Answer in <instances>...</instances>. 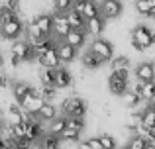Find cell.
Segmentation results:
<instances>
[{
    "label": "cell",
    "instance_id": "obj_35",
    "mask_svg": "<svg viewBox=\"0 0 155 149\" xmlns=\"http://www.w3.org/2000/svg\"><path fill=\"white\" fill-rule=\"evenodd\" d=\"M65 128H71V130H79V131H83V128H84V120H79V118H65Z\"/></svg>",
    "mask_w": 155,
    "mask_h": 149
},
{
    "label": "cell",
    "instance_id": "obj_17",
    "mask_svg": "<svg viewBox=\"0 0 155 149\" xmlns=\"http://www.w3.org/2000/svg\"><path fill=\"white\" fill-rule=\"evenodd\" d=\"M57 114H59V108H57V106H55L53 102H45V104L41 106V110H39L38 118L41 120L43 124H45V122H47V124H51V122H53L55 118H59Z\"/></svg>",
    "mask_w": 155,
    "mask_h": 149
},
{
    "label": "cell",
    "instance_id": "obj_52",
    "mask_svg": "<svg viewBox=\"0 0 155 149\" xmlns=\"http://www.w3.org/2000/svg\"><path fill=\"white\" fill-rule=\"evenodd\" d=\"M153 83H155V79H153Z\"/></svg>",
    "mask_w": 155,
    "mask_h": 149
},
{
    "label": "cell",
    "instance_id": "obj_8",
    "mask_svg": "<svg viewBox=\"0 0 155 149\" xmlns=\"http://www.w3.org/2000/svg\"><path fill=\"white\" fill-rule=\"evenodd\" d=\"M100 16L104 20H114L122 14V0H102L98 4Z\"/></svg>",
    "mask_w": 155,
    "mask_h": 149
},
{
    "label": "cell",
    "instance_id": "obj_29",
    "mask_svg": "<svg viewBox=\"0 0 155 149\" xmlns=\"http://www.w3.org/2000/svg\"><path fill=\"white\" fill-rule=\"evenodd\" d=\"M39 96H41L43 102H53L57 96V88L55 86H41L39 88Z\"/></svg>",
    "mask_w": 155,
    "mask_h": 149
},
{
    "label": "cell",
    "instance_id": "obj_40",
    "mask_svg": "<svg viewBox=\"0 0 155 149\" xmlns=\"http://www.w3.org/2000/svg\"><path fill=\"white\" fill-rule=\"evenodd\" d=\"M22 63H24V61H22L20 57H18V55L10 53V65H12V67H18V65H22Z\"/></svg>",
    "mask_w": 155,
    "mask_h": 149
},
{
    "label": "cell",
    "instance_id": "obj_20",
    "mask_svg": "<svg viewBox=\"0 0 155 149\" xmlns=\"http://www.w3.org/2000/svg\"><path fill=\"white\" fill-rule=\"evenodd\" d=\"M84 30H87V34H91V35L102 34V30H104V18H102V16H96V18L87 20V24H84Z\"/></svg>",
    "mask_w": 155,
    "mask_h": 149
},
{
    "label": "cell",
    "instance_id": "obj_44",
    "mask_svg": "<svg viewBox=\"0 0 155 149\" xmlns=\"http://www.w3.org/2000/svg\"><path fill=\"white\" fill-rule=\"evenodd\" d=\"M4 124H6V122H2V118H0V134H2V128H4Z\"/></svg>",
    "mask_w": 155,
    "mask_h": 149
},
{
    "label": "cell",
    "instance_id": "obj_15",
    "mask_svg": "<svg viewBox=\"0 0 155 149\" xmlns=\"http://www.w3.org/2000/svg\"><path fill=\"white\" fill-rule=\"evenodd\" d=\"M87 30L84 28H81V30H71L69 31V35L65 37V41L69 43V45H73L75 49H79V47L84 45V41H87Z\"/></svg>",
    "mask_w": 155,
    "mask_h": 149
},
{
    "label": "cell",
    "instance_id": "obj_5",
    "mask_svg": "<svg viewBox=\"0 0 155 149\" xmlns=\"http://www.w3.org/2000/svg\"><path fill=\"white\" fill-rule=\"evenodd\" d=\"M26 34V26H24V22L20 18H14L12 22H6L2 24V28H0V35H2L4 39H20L22 35Z\"/></svg>",
    "mask_w": 155,
    "mask_h": 149
},
{
    "label": "cell",
    "instance_id": "obj_2",
    "mask_svg": "<svg viewBox=\"0 0 155 149\" xmlns=\"http://www.w3.org/2000/svg\"><path fill=\"white\" fill-rule=\"evenodd\" d=\"M61 110H63L65 118H79L84 120V114H87V102L79 96H69L61 102Z\"/></svg>",
    "mask_w": 155,
    "mask_h": 149
},
{
    "label": "cell",
    "instance_id": "obj_25",
    "mask_svg": "<svg viewBox=\"0 0 155 149\" xmlns=\"http://www.w3.org/2000/svg\"><path fill=\"white\" fill-rule=\"evenodd\" d=\"M141 126L149 128V130H155V108H145L143 116H141Z\"/></svg>",
    "mask_w": 155,
    "mask_h": 149
},
{
    "label": "cell",
    "instance_id": "obj_45",
    "mask_svg": "<svg viewBox=\"0 0 155 149\" xmlns=\"http://www.w3.org/2000/svg\"><path fill=\"white\" fill-rule=\"evenodd\" d=\"M145 149H155V143H147V147Z\"/></svg>",
    "mask_w": 155,
    "mask_h": 149
},
{
    "label": "cell",
    "instance_id": "obj_48",
    "mask_svg": "<svg viewBox=\"0 0 155 149\" xmlns=\"http://www.w3.org/2000/svg\"><path fill=\"white\" fill-rule=\"evenodd\" d=\"M151 20H153V22H155V10L151 12Z\"/></svg>",
    "mask_w": 155,
    "mask_h": 149
},
{
    "label": "cell",
    "instance_id": "obj_18",
    "mask_svg": "<svg viewBox=\"0 0 155 149\" xmlns=\"http://www.w3.org/2000/svg\"><path fill=\"white\" fill-rule=\"evenodd\" d=\"M81 61H83V65L87 67V69H98V67H102L104 65V59L102 57H98V55L94 53L92 49H87L83 53V57H81Z\"/></svg>",
    "mask_w": 155,
    "mask_h": 149
},
{
    "label": "cell",
    "instance_id": "obj_34",
    "mask_svg": "<svg viewBox=\"0 0 155 149\" xmlns=\"http://www.w3.org/2000/svg\"><path fill=\"white\" fill-rule=\"evenodd\" d=\"M136 135H141L147 143H155V130H149V128H143V126H137V131Z\"/></svg>",
    "mask_w": 155,
    "mask_h": 149
},
{
    "label": "cell",
    "instance_id": "obj_38",
    "mask_svg": "<svg viewBox=\"0 0 155 149\" xmlns=\"http://www.w3.org/2000/svg\"><path fill=\"white\" fill-rule=\"evenodd\" d=\"M0 14H2V22L6 24V22H12L14 18H18V16L14 14V12H10L6 6H0Z\"/></svg>",
    "mask_w": 155,
    "mask_h": 149
},
{
    "label": "cell",
    "instance_id": "obj_49",
    "mask_svg": "<svg viewBox=\"0 0 155 149\" xmlns=\"http://www.w3.org/2000/svg\"><path fill=\"white\" fill-rule=\"evenodd\" d=\"M2 24H4V22H2V14H0V28H2Z\"/></svg>",
    "mask_w": 155,
    "mask_h": 149
},
{
    "label": "cell",
    "instance_id": "obj_16",
    "mask_svg": "<svg viewBox=\"0 0 155 149\" xmlns=\"http://www.w3.org/2000/svg\"><path fill=\"white\" fill-rule=\"evenodd\" d=\"M57 53H59V59H61V63H71V61H75V57H77V49L73 45H69L67 41H59V45H57Z\"/></svg>",
    "mask_w": 155,
    "mask_h": 149
},
{
    "label": "cell",
    "instance_id": "obj_47",
    "mask_svg": "<svg viewBox=\"0 0 155 149\" xmlns=\"http://www.w3.org/2000/svg\"><path fill=\"white\" fill-rule=\"evenodd\" d=\"M4 65V57H2V53H0V67Z\"/></svg>",
    "mask_w": 155,
    "mask_h": 149
},
{
    "label": "cell",
    "instance_id": "obj_24",
    "mask_svg": "<svg viewBox=\"0 0 155 149\" xmlns=\"http://www.w3.org/2000/svg\"><path fill=\"white\" fill-rule=\"evenodd\" d=\"M110 65H112V71H130V57L118 55L110 61Z\"/></svg>",
    "mask_w": 155,
    "mask_h": 149
},
{
    "label": "cell",
    "instance_id": "obj_1",
    "mask_svg": "<svg viewBox=\"0 0 155 149\" xmlns=\"http://www.w3.org/2000/svg\"><path fill=\"white\" fill-rule=\"evenodd\" d=\"M108 88L114 96H124L130 90V71H112L108 76Z\"/></svg>",
    "mask_w": 155,
    "mask_h": 149
},
{
    "label": "cell",
    "instance_id": "obj_3",
    "mask_svg": "<svg viewBox=\"0 0 155 149\" xmlns=\"http://www.w3.org/2000/svg\"><path fill=\"white\" fill-rule=\"evenodd\" d=\"M153 31L147 26H136L132 30V45L136 51H143L149 49L153 45Z\"/></svg>",
    "mask_w": 155,
    "mask_h": 149
},
{
    "label": "cell",
    "instance_id": "obj_4",
    "mask_svg": "<svg viewBox=\"0 0 155 149\" xmlns=\"http://www.w3.org/2000/svg\"><path fill=\"white\" fill-rule=\"evenodd\" d=\"M69 31H71V26H69L67 14H63V12H55V14H53L51 35L57 39V41H65V37L69 35Z\"/></svg>",
    "mask_w": 155,
    "mask_h": 149
},
{
    "label": "cell",
    "instance_id": "obj_26",
    "mask_svg": "<svg viewBox=\"0 0 155 149\" xmlns=\"http://www.w3.org/2000/svg\"><path fill=\"white\" fill-rule=\"evenodd\" d=\"M141 100H153L155 98V83L153 80H149V83H143L141 84V92H140Z\"/></svg>",
    "mask_w": 155,
    "mask_h": 149
},
{
    "label": "cell",
    "instance_id": "obj_37",
    "mask_svg": "<svg viewBox=\"0 0 155 149\" xmlns=\"http://www.w3.org/2000/svg\"><path fill=\"white\" fill-rule=\"evenodd\" d=\"M4 6H6L10 12H14V14L18 16V14H20V8H22V0H6V4H4Z\"/></svg>",
    "mask_w": 155,
    "mask_h": 149
},
{
    "label": "cell",
    "instance_id": "obj_27",
    "mask_svg": "<svg viewBox=\"0 0 155 149\" xmlns=\"http://www.w3.org/2000/svg\"><path fill=\"white\" fill-rule=\"evenodd\" d=\"M124 104H126V108H137L141 104V96L136 94L134 90H128L124 94Z\"/></svg>",
    "mask_w": 155,
    "mask_h": 149
},
{
    "label": "cell",
    "instance_id": "obj_46",
    "mask_svg": "<svg viewBox=\"0 0 155 149\" xmlns=\"http://www.w3.org/2000/svg\"><path fill=\"white\" fill-rule=\"evenodd\" d=\"M147 2L151 4V8H153V10H155V0H147Z\"/></svg>",
    "mask_w": 155,
    "mask_h": 149
},
{
    "label": "cell",
    "instance_id": "obj_23",
    "mask_svg": "<svg viewBox=\"0 0 155 149\" xmlns=\"http://www.w3.org/2000/svg\"><path fill=\"white\" fill-rule=\"evenodd\" d=\"M39 83H41V86H55V71L53 69H39Z\"/></svg>",
    "mask_w": 155,
    "mask_h": 149
},
{
    "label": "cell",
    "instance_id": "obj_21",
    "mask_svg": "<svg viewBox=\"0 0 155 149\" xmlns=\"http://www.w3.org/2000/svg\"><path fill=\"white\" fill-rule=\"evenodd\" d=\"M67 20H69L71 30H81V28H84V24H87V20L83 18V14H79L77 10H69L67 12Z\"/></svg>",
    "mask_w": 155,
    "mask_h": 149
},
{
    "label": "cell",
    "instance_id": "obj_42",
    "mask_svg": "<svg viewBox=\"0 0 155 149\" xmlns=\"http://www.w3.org/2000/svg\"><path fill=\"white\" fill-rule=\"evenodd\" d=\"M77 149H91V145H88V139H84V141H79V147Z\"/></svg>",
    "mask_w": 155,
    "mask_h": 149
},
{
    "label": "cell",
    "instance_id": "obj_32",
    "mask_svg": "<svg viewBox=\"0 0 155 149\" xmlns=\"http://www.w3.org/2000/svg\"><path fill=\"white\" fill-rule=\"evenodd\" d=\"M136 10L140 12L141 16H147V18H151L153 8H151V4H149L147 0H136Z\"/></svg>",
    "mask_w": 155,
    "mask_h": 149
},
{
    "label": "cell",
    "instance_id": "obj_14",
    "mask_svg": "<svg viewBox=\"0 0 155 149\" xmlns=\"http://www.w3.org/2000/svg\"><path fill=\"white\" fill-rule=\"evenodd\" d=\"M73 84V75L69 69H65L63 65L59 69H55V88H69Z\"/></svg>",
    "mask_w": 155,
    "mask_h": 149
},
{
    "label": "cell",
    "instance_id": "obj_36",
    "mask_svg": "<svg viewBox=\"0 0 155 149\" xmlns=\"http://www.w3.org/2000/svg\"><path fill=\"white\" fill-rule=\"evenodd\" d=\"M100 143H102L104 149H116V138L110 134H102L100 135Z\"/></svg>",
    "mask_w": 155,
    "mask_h": 149
},
{
    "label": "cell",
    "instance_id": "obj_31",
    "mask_svg": "<svg viewBox=\"0 0 155 149\" xmlns=\"http://www.w3.org/2000/svg\"><path fill=\"white\" fill-rule=\"evenodd\" d=\"M73 4H75V0H53L55 12H63V14H67L69 10H73Z\"/></svg>",
    "mask_w": 155,
    "mask_h": 149
},
{
    "label": "cell",
    "instance_id": "obj_13",
    "mask_svg": "<svg viewBox=\"0 0 155 149\" xmlns=\"http://www.w3.org/2000/svg\"><path fill=\"white\" fill-rule=\"evenodd\" d=\"M31 24H35L43 35H51V30H53V14H47V12H45V14H38L34 20H31Z\"/></svg>",
    "mask_w": 155,
    "mask_h": 149
},
{
    "label": "cell",
    "instance_id": "obj_10",
    "mask_svg": "<svg viewBox=\"0 0 155 149\" xmlns=\"http://www.w3.org/2000/svg\"><path fill=\"white\" fill-rule=\"evenodd\" d=\"M38 63H39V67H43V69H59L63 63H61V59H59V53H57V47L55 49H49L47 53H43V55H39L38 57Z\"/></svg>",
    "mask_w": 155,
    "mask_h": 149
},
{
    "label": "cell",
    "instance_id": "obj_7",
    "mask_svg": "<svg viewBox=\"0 0 155 149\" xmlns=\"http://www.w3.org/2000/svg\"><path fill=\"white\" fill-rule=\"evenodd\" d=\"M88 49H92L98 57H102L104 61H112V59H114V47H112V43L106 41V39H102V37L92 39Z\"/></svg>",
    "mask_w": 155,
    "mask_h": 149
},
{
    "label": "cell",
    "instance_id": "obj_19",
    "mask_svg": "<svg viewBox=\"0 0 155 149\" xmlns=\"http://www.w3.org/2000/svg\"><path fill=\"white\" fill-rule=\"evenodd\" d=\"M30 92H31V86L28 83H14L12 84V96H14V100L18 104H22Z\"/></svg>",
    "mask_w": 155,
    "mask_h": 149
},
{
    "label": "cell",
    "instance_id": "obj_43",
    "mask_svg": "<svg viewBox=\"0 0 155 149\" xmlns=\"http://www.w3.org/2000/svg\"><path fill=\"white\" fill-rule=\"evenodd\" d=\"M149 108H155V98H153V100H149Z\"/></svg>",
    "mask_w": 155,
    "mask_h": 149
},
{
    "label": "cell",
    "instance_id": "obj_41",
    "mask_svg": "<svg viewBox=\"0 0 155 149\" xmlns=\"http://www.w3.org/2000/svg\"><path fill=\"white\" fill-rule=\"evenodd\" d=\"M10 86V79L8 75H0V88H8Z\"/></svg>",
    "mask_w": 155,
    "mask_h": 149
},
{
    "label": "cell",
    "instance_id": "obj_9",
    "mask_svg": "<svg viewBox=\"0 0 155 149\" xmlns=\"http://www.w3.org/2000/svg\"><path fill=\"white\" fill-rule=\"evenodd\" d=\"M12 53L18 55L22 61H30L31 57H35L34 53V45H31V41H28V39H16L14 43H12Z\"/></svg>",
    "mask_w": 155,
    "mask_h": 149
},
{
    "label": "cell",
    "instance_id": "obj_28",
    "mask_svg": "<svg viewBox=\"0 0 155 149\" xmlns=\"http://www.w3.org/2000/svg\"><path fill=\"white\" fill-rule=\"evenodd\" d=\"M63 130H65V118H55V120H53V122L49 124V130H47V134L61 138Z\"/></svg>",
    "mask_w": 155,
    "mask_h": 149
},
{
    "label": "cell",
    "instance_id": "obj_30",
    "mask_svg": "<svg viewBox=\"0 0 155 149\" xmlns=\"http://www.w3.org/2000/svg\"><path fill=\"white\" fill-rule=\"evenodd\" d=\"M145 147H147V141L141 135H132L130 141L126 143V149H145Z\"/></svg>",
    "mask_w": 155,
    "mask_h": 149
},
{
    "label": "cell",
    "instance_id": "obj_11",
    "mask_svg": "<svg viewBox=\"0 0 155 149\" xmlns=\"http://www.w3.org/2000/svg\"><path fill=\"white\" fill-rule=\"evenodd\" d=\"M6 118H8V124H12V126L24 124L26 122V110H24L18 102H14V104H10V106L6 108Z\"/></svg>",
    "mask_w": 155,
    "mask_h": 149
},
{
    "label": "cell",
    "instance_id": "obj_51",
    "mask_svg": "<svg viewBox=\"0 0 155 149\" xmlns=\"http://www.w3.org/2000/svg\"><path fill=\"white\" fill-rule=\"evenodd\" d=\"M153 41H155V34H153Z\"/></svg>",
    "mask_w": 155,
    "mask_h": 149
},
{
    "label": "cell",
    "instance_id": "obj_33",
    "mask_svg": "<svg viewBox=\"0 0 155 149\" xmlns=\"http://www.w3.org/2000/svg\"><path fill=\"white\" fill-rule=\"evenodd\" d=\"M59 139H63V141H79L81 139V131L79 130H71V128H65Z\"/></svg>",
    "mask_w": 155,
    "mask_h": 149
},
{
    "label": "cell",
    "instance_id": "obj_6",
    "mask_svg": "<svg viewBox=\"0 0 155 149\" xmlns=\"http://www.w3.org/2000/svg\"><path fill=\"white\" fill-rule=\"evenodd\" d=\"M73 10H77L79 14H83L84 20H91V18L100 16V8H98V4H96L94 0H75Z\"/></svg>",
    "mask_w": 155,
    "mask_h": 149
},
{
    "label": "cell",
    "instance_id": "obj_12",
    "mask_svg": "<svg viewBox=\"0 0 155 149\" xmlns=\"http://www.w3.org/2000/svg\"><path fill=\"white\" fill-rule=\"evenodd\" d=\"M134 76H136V80H141V83H149V80H153L155 79V73H153L151 61L140 63V65L136 67V71H134Z\"/></svg>",
    "mask_w": 155,
    "mask_h": 149
},
{
    "label": "cell",
    "instance_id": "obj_22",
    "mask_svg": "<svg viewBox=\"0 0 155 149\" xmlns=\"http://www.w3.org/2000/svg\"><path fill=\"white\" fill-rule=\"evenodd\" d=\"M39 149H61V139L57 135L45 134L39 139Z\"/></svg>",
    "mask_w": 155,
    "mask_h": 149
},
{
    "label": "cell",
    "instance_id": "obj_39",
    "mask_svg": "<svg viewBox=\"0 0 155 149\" xmlns=\"http://www.w3.org/2000/svg\"><path fill=\"white\" fill-rule=\"evenodd\" d=\"M88 145H91V149H104L100 143V138H88Z\"/></svg>",
    "mask_w": 155,
    "mask_h": 149
},
{
    "label": "cell",
    "instance_id": "obj_50",
    "mask_svg": "<svg viewBox=\"0 0 155 149\" xmlns=\"http://www.w3.org/2000/svg\"><path fill=\"white\" fill-rule=\"evenodd\" d=\"M151 65H153V73H155V61H151Z\"/></svg>",
    "mask_w": 155,
    "mask_h": 149
}]
</instances>
